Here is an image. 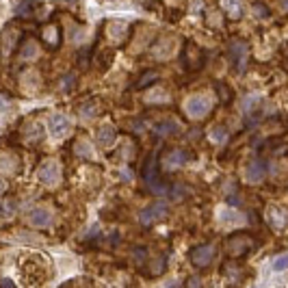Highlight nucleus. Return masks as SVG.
<instances>
[{
  "instance_id": "a211bd4d",
  "label": "nucleus",
  "mask_w": 288,
  "mask_h": 288,
  "mask_svg": "<svg viewBox=\"0 0 288 288\" xmlns=\"http://www.w3.org/2000/svg\"><path fill=\"white\" fill-rule=\"evenodd\" d=\"M44 42L48 48H58V44H61V28H58L56 24H48L42 32Z\"/></svg>"
},
{
  "instance_id": "aec40b11",
  "label": "nucleus",
  "mask_w": 288,
  "mask_h": 288,
  "mask_svg": "<svg viewBox=\"0 0 288 288\" xmlns=\"http://www.w3.org/2000/svg\"><path fill=\"white\" fill-rule=\"evenodd\" d=\"M221 9L228 13V18L238 20L243 16V0H221Z\"/></svg>"
},
{
  "instance_id": "393cba45",
  "label": "nucleus",
  "mask_w": 288,
  "mask_h": 288,
  "mask_svg": "<svg viewBox=\"0 0 288 288\" xmlns=\"http://www.w3.org/2000/svg\"><path fill=\"white\" fill-rule=\"evenodd\" d=\"M37 56V44L32 42V39H28V42L22 44V48H20V58L22 61H30V58Z\"/></svg>"
},
{
  "instance_id": "58836bf2",
  "label": "nucleus",
  "mask_w": 288,
  "mask_h": 288,
  "mask_svg": "<svg viewBox=\"0 0 288 288\" xmlns=\"http://www.w3.org/2000/svg\"><path fill=\"white\" fill-rule=\"evenodd\" d=\"M4 188H6V184H4V182H2V180H0V195H2V193H4Z\"/></svg>"
},
{
  "instance_id": "4c0bfd02",
  "label": "nucleus",
  "mask_w": 288,
  "mask_h": 288,
  "mask_svg": "<svg viewBox=\"0 0 288 288\" xmlns=\"http://www.w3.org/2000/svg\"><path fill=\"white\" fill-rule=\"evenodd\" d=\"M178 286H180V284H178V282H169V284H167V286H165V288H178Z\"/></svg>"
},
{
  "instance_id": "39448f33",
  "label": "nucleus",
  "mask_w": 288,
  "mask_h": 288,
  "mask_svg": "<svg viewBox=\"0 0 288 288\" xmlns=\"http://www.w3.org/2000/svg\"><path fill=\"white\" fill-rule=\"evenodd\" d=\"M212 108V100L208 96H193L188 98L186 104H184V110L188 117H193V120H202V117H206L210 113Z\"/></svg>"
},
{
  "instance_id": "412c9836",
  "label": "nucleus",
  "mask_w": 288,
  "mask_h": 288,
  "mask_svg": "<svg viewBox=\"0 0 288 288\" xmlns=\"http://www.w3.org/2000/svg\"><path fill=\"white\" fill-rule=\"evenodd\" d=\"M98 110H100V106H98L96 100H84V102H80V106H78V115H80L82 120H94L98 115Z\"/></svg>"
},
{
  "instance_id": "f03ea898",
  "label": "nucleus",
  "mask_w": 288,
  "mask_h": 288,
  "mask_svg": "<svg viewBox=\"0 0 288 288\" xmlns=\"http://www.w3.org/2000/svg\"><path fill=\"white\" fill-rule=\"evenodd\" d=\"M156 158H158V152H152V156L146 160V167H143V182L148 184V188L154 195H169V188L172 184H165L162 178L158 176V165H156Z\"/></svg>"
},
{
  "instance_id": "2eb2a0df",
  "label": "nucleus",
  "mask_w": 288,
  "mask_h": 288,
  "mask_svg": "<svg viewBox=\"0 0 288 288\" xmlns=\"http://www.w3.org/2000/svg\"><path fill=\"white\" fill-rule=\"evenodd\" d=\"M26 219H28V224L32 228H48L52 224V214L50 210H46V208H32L26 214Z\"/></svg>"
},
{
  "instance_id": "6e6552de",
  "label": "nucleus",
  "mask_w": 288,
  "mask_h": 288,
  "mask_svg": "<svg viewBox=\"0 0 288 288\" xmlns=\"http://www.w3.org/2000/svg\"><path fill=\"white\" fill-rule=\"evenodd\" d=\"M182 65L188 72H198L204 65V54H202V50L193 42H188L184 46V50H182Z\"/></svg>"
},
{
  "instance_id": "f8f14e48",
  "label": "nucleus",
  "mask_w": 288,
  "mask_h": 288,
  "mask_svg": "<svg viewBox=\"0 0 288 288\" xmlns=\"http://www.w3.org/2000/svg\"><path fill=\"white\" fill-rule=\"evenodd\" d=\"M266 224L276 230H282V228L288 226V210L284 206H269L266 208Z\"/></svg>"
},
{
  "instance_id": "bb28decb",
  "label": "nucleus",
  "mask_w": 288,
  "mask_h": 288,
  "mask_svg": "<svg viewBox=\"0 0 288 288\" xmlns=\"http://www.w3.org/2000/svg\"><path fill=\"white\" fill-rule=\"evenodd\" d=\"M26 139L28 141H42L44 139V126L42 124H28V128H26Z\"/></svg>"
},
{
  "instance_id": "2f4dec72",
  "label": "nucleus",
  "mask_w": 288,
  "mask_h": 288,
  "mask_svg": "<svg viewBox=\"0 0 288 288\" xmlns=\"http://www.w3.org/2000/svg\"><path fill=\"white\" fill-rule=\"evenodd\" d=\"M58 87H61L63 94H70V91L76 87V74H68V76H63V78H61V84H58Z\"/></svg>"
},
{
  "instance_id": "e433bc0d",
  "label": "nucleus",
  "mask_w": 288,
  "mask_h": 288,
  "mask_svg": "<svg viewBox=\"0 0 288 288\" xmlns=\"http://www.w3.org/2000/svg\"><path fill=\"white\" fill-rule=\"evenodd\" d=\"M0 286H2V288H16L11 280H2V282H0Z\"/></svg>"
},
{
  "instance_id": "dca6fc26",
  "label": "nucleus",
  "mask_w": 288,
  "mask_h": 288,
  "mask_svg": "<svg viewBox=\"0 0 288 288\" xmlns=\"http://www.w3.org/2000/svg\"><path fill=\"white\" fill-rule=\"evenodd\" d=\"M96 139H98V146H102V148L113 146L115 139H117L115 126H113V124H102V126L98 128V132H96Z\"/></svg>"
},
{
  "instance_id": "0eeeda50",
  "label": "nucleus",
  "mask_w": 288,
  "mask_h": 288,
  "mask_svg": "<svg viewBox=\"0 0 288 288\" xmlns=\"http://www.w3.org/2000/svg\"><path fill=\"white\" fill-rule=\"evenodd\" d=\"M188 160H191V154H188L186 150H182V148H174V150H169V152H167L165 156H162L160 167L165 169V172H176V169L184 167Z\"/></svg>"
},
{
  "instance_id": "a878e982",
  "label": "nucleus",
  "mask_w": 288,
  "mask_h": 288,
  "mask_svg": "<svg viewBox=\"0 0 288 288\" xmlns=\"http://www.w3.org/2000/svg\"><path fill=\"white\" fill-rule=\"evenodd\" d=\"M35 6H37L35 0H20L18 6H16V13H18V16H22V18H28V16H32Z\"/></svg>"
},
{
  "instance_id": "c9c22d12",
  "label": "nucleus",
  "mask_w": 288,
  "mask_h": 288,
  "mask_svg": "<svg viewBox=\"0 0 288 288\" xmlns=\"http://www.w3.org/2000/svg\"><path fill=\"white\" fill-rule=\"evenodd\" d=\"M4 110H9V100L4 96H0V113H4Z\"/></svg>"
},
{
  "instance_id": "423d86ee",
  "label": "nucleus",
  "mask_w": 288,
  "mask_h": 288,
  "mask_svg": "<svg viewBox=\"0 0 288 288\" xmlns=\"http://www.w3.org/2000/svg\"><path fill=\"white\" fill-rule=\"evenodd\" d=\"M188 258H191L193 266H198V269H206V266H210L212 260H214V245L212 243H204V245L193 247L191 254H188Z\"/></svg>"
},
{
  "instance_id": "c756f323",
  "label": "nucleus",
  "mask_w": 288,
  "mask_h": 288,
  "mask_svg": "<svg viewBox=\"0 0 288 288\" xmlns=\"http://www.w3.org/2000/svg\"><path fill=\"white\" fill-rule=\"evenodd\" d=\"M271 269L276 273H282V271H288V254H284V256H278L271 260Z\"/></svg>"
},
{
  "instance_id": "f3484780",
  "label": "nucleus",
  "mask_w": 288,
  "mask_h": 288,
  "mask_svg": "<svg viewBox=\"0 0 288 288\" xmlns=\"http://www.w3.org/2000/svg\"><path fill=\"white\" fill-rule=\"evenodd\" d=\"M152 130H154V134H158V136H174L180 132V124L174 120H160L154 124Z\"/></svg>"
},
{
  "instance_id": "cd10ccee",
  "label": "nucleus",
  "mask_w": 288,
  "mask_h": 288,
  "mask_svg": "<svg viewBox=\"0 0 288 288\" xmlns=\"http://www.w3.org/2000/svg\"><path fill=\"white\" fill-rule=\"evenodd\" d=\"M74 148H76V154L82 156V158H91V156H94V152H91V146L87 143V139H78Z\"/></svg>"
},
{
  "instance_id": "20e7f679",
  "label": "nucleus",
  "mask_w": 288,
  "mask_h": 288,
  "mask_svg": "<svg viewBox=\"0 0 288 288\" xmlns=\"http://www.w3.org/2000/svg\"><path fill=\"white\" fill-rule=\"evenodd\" d=\"M167 217H169V206L165 202H154V204L139 210V221L143 226H156L160 221H165Z\"/></svg>"
},
{
  "instance_id": "1a4fd4ad",
  "label": "nucleus",
  "mask_w": 288,
  "mask_h": 288,
  "mask_svg": "<svg viewBox=\"0 0 288 288\" xmlns=\"http://www.w3.org/2000/svg\"><path fill=\"white\" fill-rule=\"evenodd\" d=\"M37 178L42 180L44 184H48V186L58 184V180H61V165H58L56 160L42 162V167H39V172H37Z\"/></svg>"
},
{
  "instance_id": "f257e3e1",
  "label": "nucleus",
  "mask_w": 288,
  "mask_h": 288,
  "mask_svg": "<svg viewBox=\"0 0 288 288\" xmlns=\"http://www.w3.org/2000/svg\"><path fill=\"white\" fill-rule=\"evenodd\" d=\"M20 276L26 284L37 286L44 280H48V258L37 256V254H28L20 260Z\"/></svg>"
},
{
  "instance_id": "7ed1b4c3",
  "label": "nucleus",
  "mask_w": 288,
  "mask_h": 288,
  "mask_svg": "<svg viewBox=\"0 0 288 288\" xmlns=\"http://www.w3.org/2000/svg\"><path fill=\"white\" fill-rule=\"evenodd\" d=\"M228 52H230L234 70L238 74H245L247 63H250V44L243 42V39H232L230 46H228Z\"/></svg>"
},
{
  "instance_id": "ddd939ff",
  "label": "nucleus",
  "mask_w": 288,
  "mask_h": 288,
  "mask_svg": "<svg viewBox=\"0 0 288 288\" xmlns=\"http://www.w3.org/2000/svg\"><path fill=\"white\" fill-rule=\"evenodd\" d=\"M18 42H20V30L16 26H6L4 32L0 35V52H2L4 56H9L13 48L18 46Z\"/></svg>"
},
{
  "instance_id": "9d476101",
  "label": "nucleus",
  "mask_w": 288,
  "mask_h": 288,
  "mask_svg": "<svg viewBox=\"0 0 288 288\" xmlns=\"http://www.w3.org/2000/svg\"><path fill=\"white\" fill-rule=\"evenodd\" d=\"M48 130H50V134L54 136V139H63V136H68L70 130H72L70 117L63 115V113L50 115V120H48Z\"/></svg>"
},
{
  "instance_id": "f704fd0d",
  "label": "nucleus",
  "mask_w": 288,
  "mask_h": 288,
  "mask_svg": "<svg viewBox=\"0 0 288 288\" xmlns=\"http://www.w3.org/2000/svg\"><path fill=\"white\" fill-rule=\"evenodd\" d=\"M217 89H219V91H224V102H230L232 94H230V91H228L226 84H224V82H219V84H217Z\"/></svg>"
},
{
  "instance_id": "473e14b6",
  "label": "nucleus",
  "mask_w": 288,
  "mask_h": 288,
  "mask_svg": "<svg viewBox=\"0 0 288 288\" xmlns=\"http://www.w3.org/2000/svg\"><path fill=\"white\" fill-rule=\"evenodd\" d=\"M167 98H169V96L165 94V91L156 89V91H150V94H148V102H165Z\"/></svg>"
},
{
  "instance_id": "4468645a",
  "label": "nucleus",
  "mask_w": 288,
  "mask_h": 288,
  "mask_svg": "<svg viewBox=\"0 0 288 288\" xmlns=\"http://www.w3.org/2000/svg\"><path fill=\"white\" fill-rule=\"evenodd\" d=\"M264 176H266V165L262 158H254L250 165L245 167V178H247V182H252V184L262 182Z\"/></svg>"
},
{
  "instance_id": "b1692460",
  "label": "nucleus",
  "mask_w": 288,
  "mask_h": 288,
  "mask_svg": "<svg viewBox=\"0 0 288 288\" xmlns=\"http://www.w3.org/2000/svg\"><path fill=\"white\" fill-rule=\"evenodd\" d=\"M219 219L224 221V224H243L245 221V217L240 212H236V210H230V208H224V210H219Z\"/></svg>"
},
{
  "instance_id": "9b49d317",
  "label": "nucleus",
  "mask_w": 288,
  "mask_h": 288,
  "mask_svg": "<svg viewBox=\"0 0 288 288\" xmlns=\"http://www.w3.org/2000/svg\"><path fill=\"white\" fill-rule=\"evenodd\" d=\"M254 247V240L250 238V234H234V236L228 240V252L232 256H245Z\"/></svg>"
},
{
  "instance_id": "c85d7f7f",
  "label": "nucleus",
  "mask_w": 288,
  "mask_h": 288,
  "mask_svg": "<svg viewBox=\"0 0 288 288\" xmlns=\"http://www.w3.org/2000/svg\"><path fill=\"white\" fill-rule=\"evenodd\" d=\"M156 80H158V72L152 70V72H148V74H143V76H141V80L136 82V89H146L148 84H154Z\"/></svg>"
},
{
  "instance_id": "5701e85b",
  "label": "nucleus",
  "mask_w": 288,
  "mask_h": 288,
  "mask_svg": "<svg viewBox=\"0 0 288 288\" xmlns=\"http://www.w3.org/2000/svg\"><path fill=\"white\" fill-rule=\"evenodd\" d=\"M16 212H18V202L16 200L6 198V200L0 202V217L2 219H13Z\"/></svg>"
},
{
  "instance_id": "72a5a7b5",
  "label": "nucleus",
  "mask_w": 288,
  "mask_h": 288,
  "mask_svg": "<svg viewBox=\"0 0 288 288\" xmlns=\"http://www.w3.org/2000/svg\"><path fill=\"white\" fill-rule=\"evenodd\" d=\"M134 260H136V264H143V262H146V250H143V247L134 250Z\"/></svg>"
},
{
  "instance_id": "6ab92c4d",
  "label": "nucleus",
  "mask_w": 288,
  "mask_h": 288,
  "mask_svg": "<svg viewBox=\"0 0 288 288\" xmlns=\"http://www.w3.org/2000/svg\"><path fill=\"white\" fill-rule=\"evenodd\" d=\"M128 35V24L122 22V20H115V22H108V37L113 42H124Z\"/></svg>"
},
{
  "instance_id": "7c9ffc66",
  "label": "nucleus",
  "mask_w": 288,
  "mask_h": 288,
  "mask_svg": "<svg viewBox=\"0 0 288 288\" xmlns=\"http://www.w3.org/2000/svg\"><path fill=\"white\" fill-rule=\"evenodd\" d=\"M210 139H212L214 143H226V141H228V130H226V126H214V128L210 130Z\"/></svg>"
},
{
  "instance_id": "4be33fe9",
  "label": "nucleus",
  "mask_w": 288,
  "mask_h": 288,
  "mask_svg": "<svg viewBox=\"0 0 288 288\" xmlns=\"http://www.w3.org/2000/svg\"><path fill=\"white\" fill-rule=\"evenodd\" d=\"M260 104H262V98H260L258 94H250V96H245L243 100H240V108H243V113H254Z\"/></svg>"
}]
</instances>
